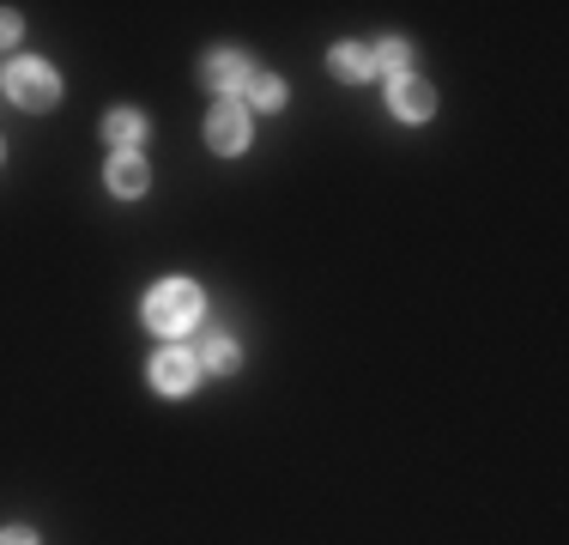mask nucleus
Wrapping results in <instances>:
<instances>
[{
  "label": "nucleus",
  "instance_id": "f257e3e1",
  "mask_svg": "<svg viewBox=\"0 0 569 545\" xmlns=\"http://www.w3.org/2000/svg\"><path fill=\"white\" fill-rule=\"evenodd\" d=\"M200 291L188 279H164L158 285L152 297H146V327H152V334H164V339H176V334H188V327L200 321Z\"/></svg>",
  "mask_w": 569,
  "mask_h": 545
},
{
  "label": "nucleus",
  "instance_id": "f03ea898",
  "mask_svg": "<svg viewBox=\"0 0 569 545\" xmlns=\"http://www.w3.org/2000/svg\"><path fill=\"white\" fill-rule=\"evenodd\" d=\"M7 98L19 109H56L61 103V79L43 61H12L7 67Z\"/></svg>",
  "mask_w": 569,
  "mask_h": 545
},
{
  "label": "nucleus",
  "instance_id": "7ed1b4c3",
  "mask_svg": "<svg viewBox=\"0 0 569 545\" xmlns=\"http://www.w3.org/2000/svg\"><path fill=\"white\" fill-rule=\"evenodd\" d=\"M207 146L212 152H224V158H237L242 146H249V109L242 103H219L207 116Z\"/></svg>",
  "mask_w": 569,
  "mask_h": 545
},
{
  "label": "nucleus",
  "instance_id": "20e7f679",
  "mask_svg": "<svg viewBox=\"0 0 569 545\" xmlns=\"http://www.w3.org/2000/svg\"><path fill=\"white\" fill-rule=\"evenodd\" d=\"M200 382V358L194 351H158V364H152V388L158 394H188Z\"/></svg>",
  "mask_w": 569,
  "mask_h": 545
},
{
  "label": "nucleus",
  "instance_id": "39448f33",
  "mask_svg": "<svg viewBox=\"0 0 569 545\" xmlns=\"http://www.w3.org/2000/svg\"><path fill=\"white\" fill-rule=\"evenodd\" d=\"M249 73H254V67L242 61L237 49H212L207 67H200V79H207L212 91H242V86H249Z\"/></svg>",
  "mask_w": 569,
  "mask_h": 545
},
{
  "label": "nucleus",
  "instance_id": "423d86ee",
  "mask_svg": "<svg viewBox=\"0 0 569 545\" xmlns=\"http://www.w3.org/2000/svg\"><path fill=\"white\" fill-rule=\"evenodd\" d=\"M388 109H395L400 121H425L430 109H437V91H430L425 79L406 73V79H395V98H388Z\"/></svg>",
  "mask_w": 569,
  "mask_h": 545
},
{
  "label": "nucleus",
  "instance_id": "0eeeda50",
  "mask_svg": "<svg viewBox=\"0 0 569 545\" xmlns=\"http://www.w3.org/2000/svg\"><path fill=\"white\" fill-rule=\"evenodd\" d=\"M146 182H152V170H146L140 152H116L110 158V195L133 200V195H146Z\"/></svg>",
  "mask_w": 569,
  "mask_h": 545
},
{
  "label": "nucleus",
  "instance_id": "6e6552de",
  "mask_svg": "<svg viewBox=\"0 0 569 545\" xmlns=\"http://www.w3.org/2000/svg\"><path fill=\"white\" fill-rule=\"evenodd\" d=\"M103 140H110L116 152H133V146L146 140V116L140 109H116V116L103 121Z\"/></svg>",
  "mask_w": 569,
  "mask_h": 545
},
{
  "label": "nucleus",
  "instance_id": "1a4fd4ad",
  "mask_svg": "<svg viewBox=\"0 0 569 545\" xmlns=\"http://www.w3.org/2000/svg\"><path fill=\"white\" fill-rule=\"evenodd\" d=\"M328 67L340 79H351V86H358V79H370L376 67H370V49H358V43H333V54H328Z\"/></svg>",
  "mask_w": 569,
  "mask_h": 545
},
{
  "label": "nucleus",
  "instance_id": "9d476101",
  "mask_svg": "<svg viewBox=\"0 0 569 545\" xmlns=\"http://www.w3.org/2000/svg\"><path fill=\"white\" fill-rule=\"evenodd\" d=\"M370 67H376V73H388V79H406V67H412V49H406L400 37H388V43L370 49Z\"/></svg>",
  "mask_w": 569,
  "mask_h": 545
},
{
  "label": "nucleus",
  "instance_id": "9b49d317",
  "mask_svg": "<svg viewBox=\"0 0 569 545\" xmlns=\"http://www.w3.org/2000/svg\"><path fill=\"white\" fill-rule=\"evenodd\" d=\"M242 91H249V109H279L284 103V86L273 73H249V86H242Z\"/></svg>",
  "mask_w": 569,
  "mask_h": 545
},
{
  "label": "nucleus",
  "instance_id": "f8f14e48",
  "mask_svg": "<svg viewBox=\"0 0 569 545\" xmlns=\"http://www.w3.org/2000/svg\"><path fill=\"white\" fill-rule=\"evenodd\" d=\"M200 370H237V346H230L224 334H212L207 346H200Z\"/></svg>",
  "mask_w": 569,
  "mask_h": 545
},
{
  "label": "nucleus",
  "instance_id": "ddd939ff",
  "mask_svg": "<svg viewBox=\"0 0 569 545\" xmlns=\"http://www.w3.org/2000/svg\"><path fill=\"white\" fill-rule=\"evenodd\" d=\"M0 43H19V12L0 7Z\"/></svg>",
  "mask_w": 569,
  "mask_h": 545
},
{
  "label": "nucleus",
  "instance_id": "4468645a",
  "mask_svg": "<svg viewBox=\"0 0 569 545\" xmlns=\"http://www.w3.org/2000/svg\"><path fill=\"white\" fill-rule=\"evenodd\" d=\"M0 545H37V534H31V527H7V534H0Z\"/></svg>",
  "mask_w": 569,
  "mask_h": 545
},
{
  "label": "nucleus",
  "instance_id": "2eb2a0df",
  "mask_svg": "<svg viewBox=\"0 0 569 545\" xmlns=\"http://www.w3.org/2000/svg\"><path fill=\"white\" fill-rule=\"evenodd\" d=\"M0 91H7V86H0Z\"/></svg>",
  "mask_w": 569,
  "mask_h": 545
},
{
  "label": "nucleus",
  "instance_id": "dca6fc26",
  "mask_svg": "<svg viewBox=\"0 0 569 545\" xmlns=\"http://www.w3.org/2000/svg\"><path fill=\"white\" fill-rule=\"evenodd\" d=\"M0 158H7V152H0Z\"/></svg>",
  "mask_w": 569,
  "mask_h": 545
}]
</instances>
